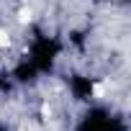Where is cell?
<instances>
[{
  "mask_svg": "<svg viewBox=\"0 0 131 131\" xmlns=\"http://www.w3.org/2000/svg\"><path fill=\"white\" fill-rule=\"evenodd\" d=\"M23 131H26V128H23Z\"/></svg>",
  "mask_w": 131,
  "mask_h": 131,
  "instance_id": "obj_4",
  "label": "cell"
},
{
  "mask_svg": "<svg viewBox=\"0 0 131 131\" xmlns=\"http://www.w3.org/2000/svg\"><path fill=\"white\" fill-rule=\"evenodd\" d=\"M18 18H21V23H28V21H31V10H26V8H23V10L18 13Z\"/></svg>",
  "mask_w": 131,
  "mask_h": 131,
  "instance_id": "obj_2",
  "label": "cell"
},
{
  "mask_svg": "<svg viewBox=\"0 0 131 131\" xmlns=\"http://www.w3.org/2000/svg\"><path fill=\"white\" fill-rule=\"evenodd\" d=\"M8 41H10V39H8V34H5V31H0V49H5V46H8Z\"/></svg>",
  "mask_w": 131,
  "mask_h": 131,
  "instance_id": "obj_3",
  "label": "cell"
},
{
  "mask_svg": "<svg viewBox=\"0 0 131 131\" xmlns=\"http://www.w3.org/2000/svg\"><path fill=\"white\" fill-rule=\"evenodd\" d=\"M93 95H95V98H103V95H105V85H100V82L93 85Z\"/></svg>",
  "mask_w": 131,
  "mask_h": 131,
  "instance_id": "obj_1",
  "label": "cell"
}]
</instances>
